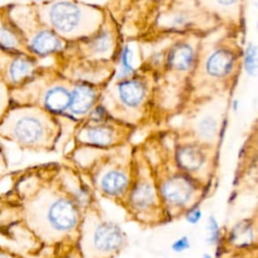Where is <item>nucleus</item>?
I'll return each mask as SVG.
<instances>
[{
  "instance_id": "nucleus-21",
  "label": "nucleus",
  "mask_w": 258,
  "mask_h": 258,
  "mask_svg": "<svg viewBox=\"0 0 258 258\" xmlns=\"http://www.w3.org/2000/svg\"><path fill=\"white\" fill-rule=\"evenodd\" d=\"M200 133L206 139H212L217 131V123L211 117L204 118L200 123Z\"/></svg>"
},
{
  "instance_id": "nucleus-14",
  "label": "nucleus",
  "mask_w": 258,
  "mask_h": 258,
  "mask_svg": "<svg viewBox=\"0 0 258 258\" xmlns=\"http://www.w3.org/2000/svg\"><path fill=\"white\" fill-rule=\"evenodd\" d=\"M119 95L121 100L128 106H136L143 98V87L134 81L122 83L119 86Z\"/></svg>"
},
{
  "instance_id": "nucleus-26",
  "label": "nucleus",
  "mask_w": 258,
  "mask_h": 258,
  "mask_svg": "<svg viewBox=\"0 0 258 258\" xmlns=\"http://www.w3.org/2000/svg\"><path fill=\"white\" fill-rule=\"evenodd\" d=\"M131 57H132V52L130 50V48L128 46H126L123 50L122 56H121V60H122V67H123V71L129 73L131 72L132 66H131Z\"/></svg>"
},
{
  "instance_id": "nucleus-15",
  "label": "nucleus",
  "mask_w": 258,
  "mask_h": 258,
  "mask_svg": "<svg viewBox=\"0 0 258 258\" xmlns=\"http://www.w3.org/2000/svg\"><path fill=\"white\" fill-rule=\"evenodd\" d=\"M192 59V50L188 45L182 44L176 46L169 57L171 64L178 70H186L189 68Z\"/></svg>"
},
{
  "instance_id": "nucleus-19",
  "label": "nucleus",
  "mask_w": 258,
  "mask_h": 258,
  "mask_svg": "<svg viewBox=\"0 0 258 258\" xmlns=\"http://www.w3.org/2000/svg\"><path fill=\"white\" fill-rule=\"evenodd\" d=\"M245 68L249 75L255 76L257 71V48L255 45L250 44L246 50Z\"/></svg>"
},
{
  "instance_id": "nucleus-22",
  "label": "nucleus",
  "mask_w": 258,
  "mask_h": 258,
  "mask_svg": "<svg viewBox=\"0 0 258 258\" xmlns=\"http://www.w3.org/2000/svg\"><path fill=\"white\" fill-rule=\"evenodd\" d=\"M190 248V240L188 236L181 235L174 239L170 244V249L174 253H182Z\"/></svg>"
},
{
  "instance_id": "nucleus-16",
  "label": "nucleus",
  "mask_w": 258,
  "mask_h": 258,
  "mask_svg": "<svg viewBox=\"0 0 258 258\" xmlns=\"http://www.w3.org/2000/svg\"><path fill=\"white\" fill-rule=\"evenodd\" d=\"M215 258H258V247L245 249H226L216 247Z\"/></svg>"
},
{
  "instance_id": "nucleus-2",
  "label": "nucleus",
  "mask_w": 258,
  "mask_h": 258,
  "mask_svg": "<svg viewBox=\"0 0 258 258\" xmlns=\"http://www.w3.org/2000/svg\"><path fill=\"white\" fill-rule=\"evenodd\" d=\"M121 209L125 212L127 221L143 229L169 224L148 162L133 163L131 184Z\"/></svg>"
},
{
  "instance_id": "nucleus-9",
  "label": "nucleus",
  "mask_w": 258,
  "mask_h": 258,
  "mask_svg": "<svg viewBox=\"0 0 258 258\" xmlns=\"http://www.w3.org/2000/svg\"><path fill=\"white\" fill-rule=\"evenodd\" d=\"M48 19L56 30L68 33L79 24L80 9L70 2H57L50 6Z\"/></svg>"
},
{
  "instance_id": "nucleus-29",
  "label": "nucleus",
  "mask_w": 258,
  "mask_h": 258,
  "mask_svg": "<svg viewBox=\"0 0 258 258\" xmlns=\"http://www.w3.org/2000/svg\"><path fill=\"white\" fill-rule=\"evenodd\" d=\"M200 258H213L210 254H208V253H205V254H203Z\"/></svg>"
},
{
  "instance_id": "nucleus-4",
  "label": "nucleus",
  "mask_w": 258,
  "mask_h": 258,
  "mask_svg": "<svg viewBox=\"0 0 258 258\" xmlns=\"http://www.w3.org/2000/svg\"><path fill=\"white\" fill-rule=\"evenodd\" d=\"M0 139L24 150L38 151L49 147L48 132L42 116L29 105H10L0 120Z\"/></svg>"
},
{
  "instance_id": "nucleus-18",
  "label": "nucleus",
  "mask_w": 258,
  "mask_h": 258,
  "mask_svg": "<svg viewBox=\"0 0 258 258\" xmlns=\"http://www.w3.org/2000/svg\"><path fill=\"white\" fill-rule=\"evenodd\" d=\"M207 243L212 246H216L221 233V228L214 216L208 217V224H207Z\"/></svg>"
},
{
  "instance_id": "nucleus-17",
  "label": "nucleus",
  "mask_w": 258,
  "mask_h": 258,
  "mask_svg": "<svg viewBox=\"0 0 258 258\" xmlns=\"http://www.w3.org/2000/svg\"><path fill=\"white\" fill-rule=\"evenodd\" d=\"M87 140L96 146H108L113 142L112 132L104 128H92L87 131Z\"/></svg>"
},
{
  "instance_id": "nucleus-13",
  "label": "nucleus",
  "mask_w": 258,
  "mask_h": 258,
  "mask_svg": "<svg viewBox=\"0 0 258 258\" xmlns=\"http://www.w3.org/2000/svg\"><path fill=\"white\" fill-rule=\"evenodd\" d=\"M94 102V92L87 86L77 87L71 95V110L75 114H84Z\"/></svg>"
},
{
  "instance_id": "nucleus-20",
  "label": "nucleus",
  "mask_w": 258,
  "mask_h": 258,
  "mask_svg": "<svg viewBox=\"0 0 258 258\" xmlns=\"http://www.w3.org/2000/svg\"><path fill=\"white\" fill-rule=\"evenodd\" d=\"M11 105L10 89L0 77V120Z\"/></svg>"
},
{
  "instance_id": "nucleus-12",
  "label": "nucleus",
  "mask_w": 258,
  "mask_h": 258,
  "mask_svg": "<svg viewBox=\"0 0 258 258\" xmlns=\"http://www.w3.org/2000/svg\"><path fill=\"white\" fill-rule=\"evenodd\" d=\"M233 67V55L226 50L214 52L207 61L209 74L216 77H223L229 74Z\"/></svg>"
},
{
  "instance_id": "nucleus-5",
  "label": "nucleus",
  "mask_w": 258,
  "mask_h": 258,
  "mask_svg": "<svg viewBox=\"0 0 258 258\" xmlns=\"http://www.w3.org/2000/svg\"><path fill=\"white\" fill-rule=\"evenodd\" d=\"M80 169L97 197L122 208L132 180V162L103 159L90 164H80Z\"/></svg>"
},
{
  "instance_id": "nucleus-24",
  "label": "nucleus",
  "mask_w": 258,
  "mask_h": 258,
  "mask_svg": "<svg viewBox=\"0 0 258 258\" xmlns=\"http://www.w3.org/2000/svg\"><path fill=\"white\" fill-rule=\"evenodd\" d=\"M203 217V212L201 210V206L200 207H196L190 209L189 211H187L184 216H183V220L186 221L187 224L189 225H197Z\"/></svg>"
},
{
  "instance_id": "nucleus-28",
  "label": "nucleus",
  "mask_w": 258,
  "mask_h": 258,
  "mask_svg": "<svg viewBox=\"0 0 258 258\" xmlns=\"http://www.w3.org/2000/svg\"><path fill=\"white\" fill-rule=\"evenodd\" d=\"M217 1L222 5H231V4L235 3L237 0H217Z\"/></svg>"
},
{
  "instance_id": "nucleus-8",
  "label": "nucleus",
  "mask_w": 258,
  "mask_h": 258,
  "mask_svg": "<svg viewBox=\"0 0 258 258\" xmlns=\"http://www.w3.org/2000/svg\"><path fill=\"white\" fill-rule=\"evenodd\" d=\"M0 47L13 52L28 53L20 31L9 16L6 4L0 6Z\"/></svg>"
},
{
  "instance_id": "nucleus-7",
  "label": "nucleus",
  "mask_w": 258,
  "mask_h": 258,
  "mask_svg": "<svg viewBox=\"0 0 258 258\" xmlns=\"http://www.w3.org/2000/svg\"><path fill=\"white\" fill-rule=\"evenodd\" d=\"M34 74L35 61L30 54L0 47V77L10 90L21 86Z\"/></svg>"
},
{
  "instance_id": "nucleus-23",
  "label": "nucleus",
  "mask_w": 258,
  "mask_h": 258,
  "mask_svg": "<svg viewBox=\"0 0 258 258\" xmlns=\"http://www.w3.org/2000/svg\"><path fill=\"white\" fill-rule=\"evenodd\" d=\"M110 45H111V39H110L109 35L105 32H103L101 35H99L93 43L94 49L96 51H100V52L107 51L110 48Z\"/></svg>"
},
{
  "instance_id": "nucleus-27",
  "label": "nucleus",
  "mask_w": 258,
  "mask_h": 258,
  "mask_svg": "<svg viewBox=\"0 0 258 258\" xmlns=\"http://www.w3.org/2000/svg\"><path fill=\"white\" fill-rule=\"evenodd\" d=\"M0 258H25L20 252L0 245Z\"/></svg>"
},
{
  "instance_id": "nucleus-10",
  "label": "nucleus",
  "mask_w": 258,
  "mask_h": 258,
  "mask_svg": "<svg viewBox=\"0 0 258 258\" xmlns=\"http://www.w3.org/2000/svg\"><path fill=\"white\" fill-rule=\"evenodd\" d=\"M25 44L28 53H34L40 56L54 52L61 46L58 37L48 29H40L33 37L27 40Z\"/></svg>"
},
{
  "instance_id": "nucleus-25",
  "label": "nucleus",
  "mask_w": 258,
  "mask_h": 258,
  "mask_svg": "<svg viewBox=\"0 0 258 258\" xmlns=\"http://www.w3.org/2000/svg\"><path fill=\"white\" fill-rule=\"evenodd\" d=\"M9 173V164L7 155L2 142L0 141V181Z\"/></svg>"
},
{
  "instance_id": "nucleus-3",
  "label": "nucleus",
  "mask_w": 258,
  "mask_h": 258,
  "mask_svg": "<svg viewBox=\"0 0 258 258\" xmlns=\"http://www.w3.org/2000/svg\"><path fill=\"white\" fill-rule=\"evenodd\" d=\"M129 245L127 233L109 219L100 202L86 212L80 239L82 258H117Z\"/></svg>"
},
{
  "instance_id": "nucleus-11",
  "label": "nucleus",
  "mask_w": 258,
  "mask_h": 258,
  "mask_svg": "<svg viewBox=\"0 0 258 258\" xmlns=\"http://www.w3.org/2000/svg\"><path fill=\"white\" fill-rule=\"evenodd\" d=\"M43 105L51 112H61L66 110L71 102V95L62 87L48 89L43 96Z\"/></svg>"
},
{
  "instance_id": "nucleus-1",
  "label": "nucleus",
  "mask_w": 258,
  "mask_h": 258,
  "mask_svg": "<svg viewBox=\"0 0 258 258\" xmlns=\"http://www.w3.org/2000/svg\"><path fill=\"white\" fill-rule=\"evenodd\" d=\"M0 192V236L25 258H82L81 229L99 201L80 172L57 164L9 172Z\"/></svg>"
},
{
  "instance_id": "nucleus-6",
  "label": "nucleus",
  "mask_w": 258,
  "mask_h": 258,
  "mask_svg": "<svg viewBox=\"0 0 258 258\" xmlns=\"http://www.w3.org/2000/svg\"><path fill=\"white\" fill-rule=\"evenodd\" d=\"M215 247L226 249H245L258 247V212L235 223L232 227H222Z\"/></svg>"
}]
</instances>
